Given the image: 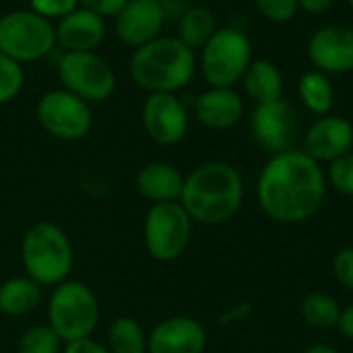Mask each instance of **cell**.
I'll list each match as a JSON object with an SVG mask.
<instances>
[{
  "mask_svg": "<svg viewBox=\"0 0 353 353\" xmlns=\"http://www.w3.org/2000/svg\"><path fill=\"white\" fill-rule=\"evenodd\" d=\"M327 188L325 168L294 147L267 159L256 178V201L271 221L298 225L321 211Z\"/></svg>",
  "mask_w": 353,
  "mask_h": 353,
  "instance_id": "6da1fadb",
  "label": "cell"
},
{
  "mask_svg": "<svg viewBox=\"0 0 353 353\" xmlns=\"http://www.w3.org/2000/svg\"><path fill=\"white\" fill-rule=\"evenodd\" d=\"M244 178L230 161H207L184 176L180 205L199 225L232 221L244 203Z\"/></svg>",
  "mask_w": 353,
  "mask_h": 353,
  "instance_id": "7a4b0ae2",
  "label": "cell"
},
{
  "mask_svg": "<svg viewBox=\"0 0 353 353\" xmlns=\"http://www.w3.org/2000/svg\"><path fill=\"white\" fill-rule=\"evenodd\" d=\"M199 70L196 52L176 35H159L132 50L128 74L147 93H178L190 85Z\"/></svg>",
  "mask_w": 353,
  "mask_h": 353,
  "instance_id": "3957f363",
  "label": "cell"
},
{
  "mask_svg": "<svg viewBox=\"0 0 353 353\" xmlns=\"http://www.w3.org/2000/svg\"><path fill=\"white\" fill-rule=\"evenodd\" d=\"M21 265L41 288H56L70 279L74 248L68 234L54 221H35L21 238Z\"/></svg>",
  "mask_w": 353,
  "mask_h": 353,
  "instance_id": "277c9868",
  "label": "cell"
},
{
  "mask_svg": "<svg viewBox=\"0 0 353 353\" xmlns=\"http://www.w3.org/2000/svg\"><path fill=\"white\" fill-rule=\"evenodd\" d=\"M46 314L48 325L64 343H68L83 337H93L101 319V306L99 298L87 283L66 279L52 288Z\"/></svg>",
  "mask_w": 353,
  "mask_h": 353,
  "instance_id": "5b68a950",
  "label": "cell"
},
{
  "mask_svg": "<svg viewBox=\"0 0 353 353\" xmlns=\"http://www.w3.org/2000/svg\"><path fill=\"white\" fill-rule=\"evenodd\" d=\"M196 58L199 70L209 87L236 89L248 64L254 60L252 41L240 27H217L213 37L199 50Z\"/></svg>",
  "mask_w": 353,
  "mask_h": 353,
  "instance_id": "8992f818",
  "label": "cell"
},
{
  "mask_svg": "<svg viewBox=\"0 0 353 353\" xmlns=\"http://www.w3.org/2000/svg\"><path fill=\"white\" fill-rule=\"evenodd\" d=\"M56 48L54 23L31 8L0 14V52L19 64L37 62Z\"/></svg>",
  "mask_w": 353,
  "mask_h": 353,
  "instance_id": "52a82bcc",
  "label": "cell"
},
{
  "mask_svg": "<svg viewBox=\"0 0 353 353\" xmlns=\"http://www.w3.org/2000/svg\"><path fill=\"white\" fill-rule=\"evenodd\" d=\"M192 225L194 221L180 201L151 205L143 221V244L147 254L157 263L178 261L190 244Z\"/></svg>",
  "mask_w": 353,
  "mask_h": 353,
  "instance_id": "ba28073f",
  "label": "cell"
},
{
  "mask_svg": "<svg viewBox=\"0 0 353 353\" xmlns=\"http://www.w3.org/2000/svg\"><path fill=\"white\" fill-rule=\"evenodd\" d=\"M60 87L87 103L108 101L116 87V72L99 52H62L56 62Z\"/></svg>",
  "mask_w": 353,
  "mask_h": 353,
  "instance_id": "9c48e42d",
  "label": "cell"
},
{
  "mask_svg": "<svg viewBox=\"0 0 353 353\" xmlns=\"http://www.w3.org/2000/svg\"><path fill=\"white\" fill-rule=\"evenodd\" d=\"M39 126L54 139L74 143L89 134L93 126L91 103L58 87L46 91L35 105Z\"/></svg>",
  "mask_w": 353,
  "mask_h": 353,
  "instance_id": "30bf717a",
  "label": "cell"
},
{
  "mask_svg": "<svg viewBox=\"0 0 353 353\" xmlns=\"http://www.w3.org/2000/svg\"><path fill=\"white\" fill-rule=\"evenodd\" d=\"M141 124L153 143L172 147L188 134L190 116L178 93H147L141 105Z\"/></svg>",
  "mask_w": 353,
  "mask_h": 353,
  "instance_id": "8fae6325",
  "label": "cell"
},
{
  "mask_svg": "<svg viewBox=\"0 0 353 353\" xmlns=\"http://www.w3.org/2000/svg\"><path fill=\"white\" fill-rule=\"evenodd\" d=\"M250 134L271 155L294 149L298 137V114L294 105L283 97L254 103L250 114Z\"/></svg>",
  "mask_w": 353,
  "mask_h": 353,
  "instance_id": "7c38bea8",
  "label": "cell"
},
{
  "mask_svg": "<svg viewBox=\"0 0 353 353\" xmlns=\"http://www.w3.org/2000/svg\"><path fill=\"white\" fill-rule=\"evenodd\" d=\"M312 66L329 77L353 72V27L329 23L319 27L306 46Z\"/></svg>",
  "mask_w": 353,
  "mask_h": 353,
  "instance_id": "4fadbf2b",
  "label": "cell"
},
{
  "mask_svg": "<svg viewBox=\"0 0 353 353\" xmlns=\"http://www.w3.org/2000/svg\"><path fill=\"white\" fill-rule=\"evenodd\" d=\"M300 149L321 165H329L353 151V124L337 114L319 116L306 128Z\"/></svg>",
  "mask_w": 353,
  "mask_h": 353,
  "instance_id": "5bb4252c",
  "label": "cell"
},
{
  "mask_svg": "<svg viewBox=\"0 0 353 353\" xmlns=\"http://www.w3.org/2000/svg\"><path fill=\"white\" fill-rule=\"evenodd\" d=\"M165 23L168 19L159 0H128L114 17L116 37L132 50L159 37Z\"/></svg>",
  "mask_w": 353,
  "mask_h": 353,
  "instance_id": "9a60e30c",
  "label": "cell"
},
{
  "mask_svg": "<svg viewBox=\"0 0 353 353\" xmlns=\"http://www.w3.org/2000/svg\"><path fill=\"white\" fill-rule=\"evenodd\" d=\"M209 333L192 316H170L159 321L147 337V353H205Z\"/></svg>",
  "mask_w": 353,
  "mask_h": 353,
  "instance_id": "2e32d148",
  "label": "cell"
},
{
  "mask_svg": "<svg viewBox=\"0 0 353 353\" xmlns=\"http://www.w3.org/2000/svg\"><path fill=\"white\" fill-rule=\"evenodd\" d=\"M54 29L56 46L62 52H97L108 33L105 19L81 6L64 19H60L58 23H54Z\"/></svg>",
  "mask_w": 353,
  "mask_h": 353,
  "instance_id": "e0dca14e",
  "label": "cell"
},
{
  "mask_svg": "<svg viewBox=\"0 0 353 353\" xmlns=\"http://www.w3.org/2000/svg\"><path fill=\"white\" fill-rule=\"evenodd\" d=\"M244 116V99L230 87H207L194 101V118L209 130L234 128Z\"/></svg>",
  "mask_w": 353,
  "mask_h": 353,
  "instance_id": "ac0fdd59",
  "label": "cell"
},
{
  "mask_svg": "<svg viewBox=\"0 0 353 353\" xmlns=\"http://www.w3.org/2000/svg\"><path fill=\"white\" fill-rule=\"evenodd\" d=\"M184 176L176 165L165 161L145 163L134 178V186L139 194L151 205L159 203H176L182 196Z\"/></svg>",
  "mask_w": 353,
  "mask_h": 353,
  "instance_id": "d6986e66",
  "label": "cell"
},
{
  "mask_svg": "<svg viewBox=\"0 0 353 353\" xmlns=\"http://www.w3.org/2000/svg\"><path fill=\"white\" fill-rule=\"evenodd\" d=\"M43 300V288L31 277L14 275L0 283V314L21 319L37 310Z\"/></svg>",
  "mask_w": 353,
  "mask_h": 353,
  "instance_id": "ffe728a7",
  "label": "cell"
},
{
  "mask_svg": "<svg viewBox=\"0 0 353 353\" xmlns=\"http://www.w3.org/2000/svg\"><path fill=\"white\" fill-rule=\"evenodd\" d=\"M240 85L246 97L254 103H267L283 97V74L279 66L267 58H254L248 64Z\"/></svg>",
  "mask_w": 353,
  "mask_h": 353,
  "instance_id": "44dd1931",
  "label": "cell"
},
{
  "mask_svg": "<svg viewBox=\"0 0 353 353\" xmlns=\"http://www.w3.org/2000/svg\"><path fill=\"white\" fill-rule=\"evenodd\" d=\"M298 97L302 105L319 118L331 114L335 105V85L329 74L312 68L298 79Z\"/></svg>",
  "mask_w": 353,
  "mask_h": 353,
  "instance_id": "7402d4cb",
  "label": "cell"
},
{
  "mask_svg": "<svg viewBox=\"0 0 353 353\" xmlns=\"http://www.w3.org/2000/svg\"><path fill=\"white\" fill-rule=\"evenodd\" d=\"M217 31V19L207 6H188L184 14L176 21V37L188 46L192 52H199Z\"/></svg>",
  "mask_w": 353,
  "mask_h": 353,
  "instance_id": "603a6c76",
  "label": "cell"
},
{
  "mask_svg": "<svg viewBox=\"0 0 353 353\" xmlns=\"http://www.w3.org/2000/svg\"><path fill=\"white\" fill-rule=\"evenodd\" d=\"M145 327L132 316H116L105 331V347L110 353H147Z\"/></svg>",
  "mask_w": 353,
  "mask_h": 353,
  "instance_id": "cb8c5ba5",
  "label": "cell"
},
{
  "mask_svg": "<svg viewBox=\"0 0 353 353\" xmlns=\"http://www.w3.org/2000/svg\"><path fill=\"white\" fill-rule=\"evenodd\" d=\"M341 304L325 292H310L300 302V314L306 321V325L314 329H337L339 316H341Z\"/></svg>",
  "mask_w": 353,
  "mask_h": 353,
  "instance_id": "d4e9b609",
  "label": "cell"
},
{
  "mask_svg": "<svg viewBox=\"0 0 353 353\" xmlns=\"http://www.w3.org/2000/svg\"><path fill=\"white\" fill-rule=\"evenodd\" d=\"M62 347L64 341L48 323L25 329L17 341V353H62Z\"/></svg>",
  "mask_w": 353,
  "mask_h": 353,
  "instance_id": "484cf974",
  "label": "cell"
},
{
  "mask_svg": "<svg viewBox=\"0 0 353 353\" xmlns=\"http://www.w3.org/2000/svg\"><path fill=\"white\" fill-rule=\"evenodd\" d=\"M25 85V70L23 64L14 62L12 58L0 52V105L10 103L19 97Z\"/></svg>",
  "mask_w": 353,
  "mask_h": 353,
  "instance_id": "4316f807",
  "label": "cell"
},
{
  "mask_svg": "<svg viewBox=\"0 0 353 353\" xmlns=\"http://www.w3.org/2000/svg\"><path fill=\"white\" fill-rule=\"evenodd\" d=\"M325 176L329 188L347 199H353V151L331 161L325 170Z\"/></svg>",
  "mask_w": 353,
  "mask_h": 353,
  "instance_id": "83f0119b",
  "label": "cell"
},
{
  "mask_svg": "<svg viewBox=\"0 0 353 353\" xmlns=\"http://www.w3.org/2000/svg\"><path fill=\"white\" fill-rule=\"evenodd\" d=\"M252 2H254L256 10L263 14V19H267L269 23H275V25L290 23L300 12L298 0H252Z\"/></svg>",
  "mask_w": 353,
  "mask_h": 353,
  "instance_id": "f1b7e54d",
  "label": "cell"
},
{
  "mask_svg": "<svg viewBox=\"0 0 353 353\" xmlns=\"http://www.w3.org/2000/svg\"><path fill=\"white\" fill-rule=\"evenodd\" d=\"M29 8L52 23H58L79 8V0H29Z\"/></svg>",
  "mask_w": 353,
  "mask_h": 353,
  "instance_id": "f546056e",
  "label": "cell"
},
{
  "mask_svg": "<svg viewBox=\"0 0 353 353\" xmlns=\"http://www.w3.org/2000/svg\"><path fill=\"white\" fill-rule=\"evenodd\" d=\"M331 271L337 283L353 292V246H343L333 254Z\"/></svg>",
  "mask_w": 353,
  "mask_h": 353,
  "instance_id": "4dcf8cb0",
  "label": "cell"
},
{
  "mask_svg": "<svg viewBox=\"0 0 353 353\" xmlns=\"http://www.w3.org/2000/svg\"><path fill=\"white\" fill-rule=\"evenodd\" d=\"M128 0H79V6L101 17V19H114Z\"/></svg>",
  "mask_w": 353,
  "mask_h": 353,
  "instance_id": "1f68e13d",
  "label": "cell"
},
{
  "mask_svg": "<svg viewBox=\"0 0 353 353\" xmlns=\"http://www.w3.org/2000/svg\"><path fill=\"white\" fill-rule=\"evenodd\" d=\"M62 353H110V350L105 347V343L97 341L95 337H83V339L64 343Z\"/></svg>",
  "mask_w": 353,
  "mask_h": 353,
  "instance_id": "d6a6232c",
  "label": "cell"
},
{
  "mask_svg": "<svg viewBox=\"0 0 353 353\" xmlns=\"http://www.w3.org/2000/svg\"><path fill=\"white\" fill-rule=\"evenodd\" d=\"M337 331L347 341H353V302H350L347 306L341 308V316H339V323H337Z\"/></svg>",
  "mask_w": 353,
  "mask_h": 353,
  "instance_id": "836d02e7",
  "label": "cell"
},
{
  "mask_svg": "<svg viewBox=\"0 0 353 353\" xmlns=\"http://www.w3.org/2000/svg\"><path fill=\"white\" fill-rule=\"evenodd\" d=\"M298 4L300 10H306L308 14H323L335 4V0H298Z\"/></svg>",
  "mask_w": 353,
  "mask_h": 353,
  "instance_id": "e575fe53",
  "label": "cell"
},
{
  "mask_svg": "<svg viewBox=\"0 0 353 353\" xmlns=\"http://www.w3.org/2000/svg\"><path fill=\"white\" fill-rule=\"evenodd\" d=\"M159 2L163 6V12H165V19L168 21H178L184 14V10L188 8L184 4V0H159Z\"/></svg>",
  "mask_w": 353,
  "mask_h": 353,
  "instance_id": "d590c367",
  "label": "cell"
},
{
  "mask_svg": "<svg viewBox=\"0 0 353 353\" xmlns=\"http://www.w3.org/2000/svg\"><path fill=\"white\" fill-rule=\"evenodd\" d=\"M302 353H341L335 345H329V343H316V345H310L308 350H304Z\"/></svg>",
  "mask_w": 353,
  "mask_h": 353,
  "instance_id": "8d00e7d4",
  "label": "cell"
},
{
  "mask_svg": "<svg viewBox=\"0 0 353 353\" xmlns=\"http://www.w3.org/2000/svg\"><path fill=\"white\" fill-rule=\"evenodd\" d=\"M347 4H350V6H352V10H353V0H347Z\"/></svg>",
  "mask_w": 353,
  "mask_h": 353,
  "instance_id": "74e56055",
  "label": "cell"
}]
</instances>
